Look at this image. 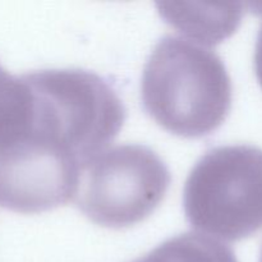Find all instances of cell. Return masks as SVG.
Here are the masks:
<instances>
[{"mask_svg": "<svg viewBox=\"0 0 262 262\" xmlns=\"http://www.w3.org/2000/svg\"><path fill=\"white\" fill-rule=\"evenodd\" d=\"M260 262H262V248H261V255H260Z\"/></svg>", "mask_w": 262, "mask_h": 262, "instance_id": "9c48e42d", "label": "cell"}, {"mask_svg": "<svg viewBox=\"0 0 262 262\" xmlns=\"http://www.w3.org/2000/svg\"><path fill=\"white\" fill-rule=\"evenodd\" d=\"M25 77L32 94L30 112L15 135L0 147L32 146L86 165L123 127L122 100L95 73L43 69Z\"/></svg>", "mask_w": 262, "mask_h": 262, "instance_id": "6da1fadb", "label": "cell"}, {"mask_svg": "<svg viewBox=\"0 0 262 262\" xmlns=\"http://www.w3.org/2000/svg\"><path fill=\"white\" fill-rule=\"evenodd\" d=\"M141 91L151 118L184 138L214 132L232 106V81L222 58L181 36L159 41L143 69Z\"/></svg>", "mask_w": 262, "mask_h": 262, "instance_id": "7a4b0ae2", "label": "cell"}, {"mask_svg": "<svg viewBox=\"0 0 262 262\" xmlns=\"http://www.w3.org/2000/svg\"><path fill=\"white\" fill-rule=\"evenodd\" d=\"M169 184L170 173L155 151L142 145L114 146L84 165L77 205L95 224L123 229L152 215Z\"/></svg>", "mask_w": 262, "mask_h": 262, "instance_id": "277c9868", "label": "cell"}, {"mask_svg": "<svg viewBox=\"0 0 262 262\" xmlns=\"http://www.w3.org/2000/svg\"><path fill=\"white\" fill-rule=\"evenodd\" d=\"M5 72H7V71H5V69H3V68H2V66H0V77H2L3 74L5 73Z\"/></svg>", "mask_w": 262, "mask_h": 262, "instance_id": "ba28073f", "label": "cell"}, {"mask_svg": "<svg viewBox=\"0 0 262 262\" xmlns=\"http://www.w3.org/2000/svg\"><path fill=\"white\" fill-rule=\"evenodd\" d=\"M183 205L192 228L228 242L262 229V150L220 146L205 154L184 184Z\"/></svg>", "mask_w": 262, "mask_h": 262, "instance_id": "3957f363", "label": "cell"}, {"mask_svg": "<svg viewBox=\"0 0 262 262\" xmlns=\"http://www.w3.org/2000/svg\"><path fill=\"white\" fill-rule=\"evenodd\" d=\"M133 262H238L234 252L219 241L200 233L170 238Z\"/></svg>", "mask_w": 262, "mask_h": 262, "instance_id": "8992f818", "label": "cell"}, {"mask_svg": "<svg viewBox=\"0 0 262 262\" xmlns=\"http://www.w3.org/2000/svg\"><path fill=\"white\" fill-rule=\"evenodd\" d=\"M255 72L256 76H257L258 82H260L262 87V25L260 28V32H258L257 42H256L255 49Z\"/></svg>", "mask_w": 262, "mask_h": 262, "instance_id": "52a82bcc", "label": "cell"}, {"mask_svg": "<svg viewBox=\"0 0 262 262\" xmlns=\"http://www.w3.org/2000/svg\"><path fill=\"white\" fill-rule=\"evenodd\" d=\"M179 5L182 9H177L170 4L171 9H165L163 14L192 40H200V43L220 42V40L232 35L239 25L243 13L238 4H232L229 9H225L227 5H222L217 10H214V5L209 10L186 9L183 4Z\"/></svg>", "mask_w": 262, "mask_h": 262, "instance_id": "5b68a950", "label": "cell"}]
</instances>
